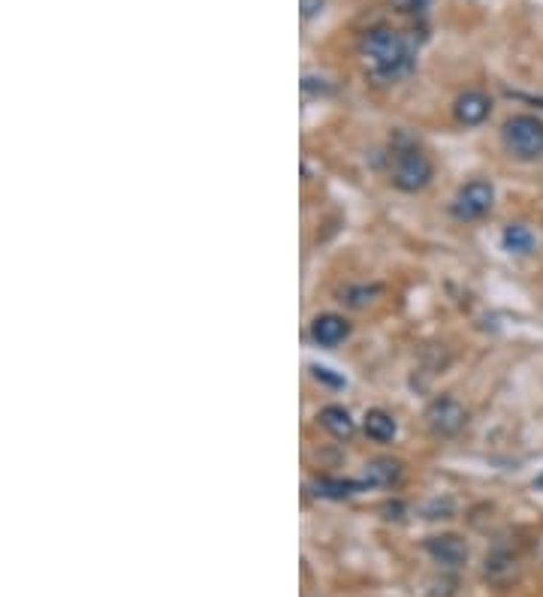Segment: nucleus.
<instances>
[{
  "label": "nucleus",
  "instance_id": "f257e3e1",
  "mask_svg": "<svg viewBox=\"0 0 543 597\" xmlns=\"http://www.w3.org/2000/svg\"><path fill=\"white\" fill-rule=\"evenodd\" d=\"M359 55L365 61V70L378 82H399V79L410 76L417 61L414 42L402 31H390V27H378V31L365 34L359 42Z\"/></svg>",
  "mask_w": 543,
  "mask_h": 597
},
{
  "label": "nucleus",
  "instance_id": "f03ea898",
  "mask_svg": "<svg viewBox=\"0 0 543 597\" xmlns=\"http://www.w3.org/2000/svg\"><path fill=\"white\" fill-rule=\"evenodd\" d=\"M435 179V166L432 160L420 151V145L399 133L393 139V154H390V184L402 194H420Z\"/></svg>",
  "mask_w": 543,
  "mask_h": 597
},
{
  "label": "nucleus",
  "instance_id": "7ed1b4c3",
  "mask_svg": "<svg viewBox=\"0 0 543 597\" xmlns=\"http://www.w3.org/2000/svg\"><path fill=\"white\" fill-rule=\"evenodd\" d=\"M501 142L510 157L532 164L543 157V121L538 115H513L501 127Z\"/></svg>",
  "mask_w": 543,
  "mask_h": 597
},
{
  "label": "nucleus",
  "instance_id": "20e7f679",
  "mask_svg": "<svg viewBox=\"0 0 543 597\" xmlns=\"http://www.w3.org/2000/svg\"><path fill=\"white\" fill-rule=\"evenodd\" d=\"M493 205H495V188L483 179H474L462 184L456 196L450 199V215L462 220V224H471V220L486 218L493 211Z\"/></svg>",
  "mask_w": 543,
  "mask_h": 597
},
{
  "label": "nucleus",
  "instance_id": "39448f33",
  "mask_svg": "<svg viewBox=\"0 0 543 597\" xmlns=\"http://www.w3.org/2000/svg\"><path fill=\"white\" fill-rule=\"evenodd\" d=\"M425 425L438 438H456V434L468 425V410L459 398L453 395H438L435 402H429L425 408Z\"/></svg>",
  "mask_w": 543,
  "mask_h": 597
},
{
  "label": "nucleus",
  "instance_id": "423d86ee",
  "mask_svg": "<svg viewBox=\"0 0 543 597\" xmlns=\"http://www.w3.org/2000/svg\"><path fill=\"white\" fill-rule=\"evenodd\" d=\"M453 115H456V121L462 127H480V124L493 115V97H489L486 91L471 88V91H465L456 97V103H453Z\"/></svg>",
  "mask_w": 543,
  "mask_h": 597
},
{
  "label": "nucleus",
  "instance_id": "0eeeda50",
  "mask_svg": "<svg viewBox=\"0 0 543 597\" xmlns=\"http://www.w3.org/2000/svg\"><path fill=\"white\" fill-rule=\"evenodd\" d=\"M350 335V323L341 314H317L308 326V338L317 348H339L344 338Z\"/></svg>",
  "mask_w": 543,
  "mask_h": 597
},
{
  "label": "nucleus",
  "instance_id": "6e6552de",
  "mask_svg": "<svg viewBox=\"0 0 543 597\" xmlns=\"http://www.w3.org/2000/svg\"><path fill=\"white\" fill-rule=\"evenodd\" d=\"M425 552L441 567H462L468 562V543L459 534H438L425 540Z\"/></svg>",
  "mask_w": 543,
  "mask_h": 597
},
{
  "label": "nucleus",
  "instance_id": "1a4fd4ad",
  "mask_svg": "<svg viewBox=\"0 0 543 597\" xmlns=\"http://www.w3.org/2000/svg\"><path fill=\"white\" fill-rule=\"evenodd\" d=\"M317 419H320L323 429L333 434L335 440H350V438H354V432H356L354 417H350V410L341 408V404H326V408L317 414Z\"/></svg>",
  "mask_w": 543,
  "mask_h": 597
},
{
  "label": "nucleus",
  "instance_id": "9d476101",
  "mask_svg": "<svg viewBox=\"0 0 543 597\" xmlns=\"http://www.w3.org/2000/svg\"><path fill=\"white\" fill-rule=\"evenodd\" d=\"M399 477H402V462L390 459V455H378V459L365 464L363 486H380V489H386V486L399 483Z\"/></svg>",
  "mask_w": 543,
  "mask_h": 597
},
{
  "label": "nucleus",
  "instance_id": "9b49d317",
  "mask_svg": "<svg viewBox=\"0 0 543 597\" xmlns=\"http://www.w3.org/2000/svg\"><path fill=\"white\" fill-rule=\"evenodd\" d=\"M363 432L369 434L374 444H390L395 434H399V423H395V417L390 414V410L371 408L363 419Z\"/></svg>",
  "mask_w": 543,
  "mask_h": 597
},
{
  "label": "nucleus",
  "instance_id": "f8f14e48",
  "mask_svg": "<svg viewBox=\"0 0 543 597\" xmlns=\"http://www.w3.org/2000/svg\"><path fill=\"white\" fill-rule=\"evenodd\" d=\"M314 495L320 498H329V501H344L350 498L354 492L365 489L363 480H341V477H320V480H314Z\"/></svg>",
  "mask_w": 543,
  "mask_h": 597
},
{
  "label": "nucleus",
  "instance_id": "ddd939ff",
  "mask_svg": "<svg viewBox=\"0 0 543 597\" xmlns=\"http://www.w3.org/2000/svg\"><path fill=\"white\" fill-rule=\"evenodd\" d=\"M534 241H538L534 233L523 224H510L508 230L501 233V245H504V250H510V254H532Z\"/></svg>",
  "mask_w": 543,
  "mask_h": 597
},
{
  "label": "nucleus",
  "instance_id": "4468645a",
  "mask_svg": "<svg viewBox=\"0 0 543 597\" xmlns=\"http://www.w3.org/2000/svg\"><path fill=\"white\" fill-rule=\"evenodd\" d=\"M371 296H378V287H348V290L341 293V302L350 308H365L371 302Z\"/></svg>",
  "mask_w": 543,
  "mask_h": 597
},
{
  "label": "nucleus",
  "instance_id": "2eb2a0df",
  "mask_svg": "<svg viewBox=\"0 0 543 597\" xmlns=\"http://www.w3.org/2000/svg\"><path fill=\"white\" fill-rule=\"evenodd\" d=\"M393 10L399 12H408V16H417V12H423L425 6H429V0H390Z\"/></svg>",
  "mask_w": 543,
  "mask_h": 597
},
{
  "label": "nucleus",
  "instance_id": "dca6fc26",
  "mask_svg": "<svg viewBox=\"0 0 543 597\" xmlns=\"http://www.w3.org/2000/svg\"><path fill=\"white\" fill-rule=\"evenodd\" d=\"M311 374L317 380H323V383H329V387H344V378H335L329 368H323V365H311Z\"/></svg>",
  "mask_w": 543,
  "mask_h": 597
},
{
  "label": "nucleus",
  "instance_id": "f3484780",
  "mask_svg": "<svg viewBox=\"0 0 543 597\" xmlns=\"http://www.w3.org/2000/svg\"><path fill=\"white\" fill-rule=\"evenodd\" d=\"M320 6H323V0H302V16H305V19L317 16Z\"/></svg>",
  "mask_w": 543,
  "mask_h": 597
},
{
  "label": "nucleus",
  "instance_id": "a211bd4d",
  "mask_svg": "<svg viewBox=\"0 0 543 597\" xmlns=\"http://www.w3.org/2000/svg\"><path fill=\"white\" fill-rule=\"evenodd\" d=\"M534 486H538V489H543V474L538 477V480H534Z\"/></svg>",
  "mask_w": 543,
  "mask_h": 597
}]
</instances>
